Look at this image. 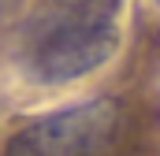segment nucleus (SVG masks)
<instances>
[{"mask_svg": "<svg viewBox=\"0 0 160 156\" xmlns=\"http://www.w3.org/2000/svg\"><path fill=\"white\" fill-rule=\"evenodd\" d=\"M123 0H45L26 37L30 71L45 82H71L97 71L119 41Z\"/></svg>", "mask_w": 160, "mask_h": 156, "instance_id": "f257e3e1", "label": "nucleus"}, {"mask_svg": "<svg viewBox=\"0 0 160 156\" xmlns=\"http://www.w3.org/2000/svg\"><path fill=\"white\" fill-rule=\"evenodd\" d=\"M123 126L119 100H82L71 108H60L52 115L34 119L11 141L4 156H112Z\"/></svg>", "mask_w": 160, "mask_h": 156, "instance_id": "f03ea898", "label": "nucleus"}]
</instances>
